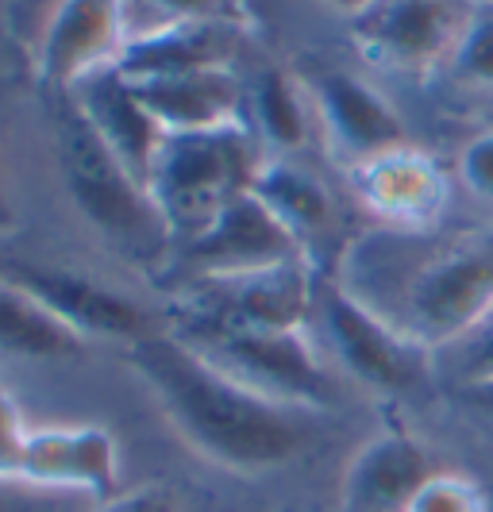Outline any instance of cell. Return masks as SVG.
Returning a JSON list of instances; mask_svg holds the SVG:
<instances>
[{
    "mask_svg": "<svg viewBox=\"0 0 493 512\" xmlns=\"http://www.w3.org/2000/svg\"><path fill=\"white\" fill-rule=\"evenodd\" d=\"M301 239L262 205L247 189L224 205L197 235L182 239V251L174 258V274L182 285L197 282H224L239 274H255L301 258Z\"/></svg>",
    "mask_w": 493,
    "mask_h": 512,
    "instance_id": "7",
    "label": "cell"
},
{
    "mask_svg": "<svg viewBox=\"0 0 493 512\" xmlns=\"http://www.w3.org/2000/svg\"><path fill=\"white\" fill-rule=\"evenodd\" d=\"M451 74L474 89H493V8H478L459 51L451 58Z\"/></svg>",
    "mask_w": 493,
    "mask_h": 512,
    "instance_id": "21",
    "label": "cell"
},
{
    "mask_svg": "<svg viewBox=\"0 0 493 512\" xmlns=\"http://www.w3.org/2000/svg\"><path fill=\"white\" fill-rule=\"evenodd\" d=\"M409 512H486L482 486L463 474H432L413 497Z\"/></svg>",
    "mask_w": 493,
    "mask_h": 512,
    "instance_id": "23",
    "label": "cell"
},
{
    "mask_svg": "<svg viewBox=\"0 0 493 512\" xmlns=\"http://www.w3.org/2000/svg\"><path fill=\"white\" fill-rule=\"evenodd\" d=\"M8 282H16L27 289L39 305L51 316H58L70 332H78L81 339H124L135 343L143 335H151L147 316L139 312V305H131L124 293L97 285L81 274L70 270H54V266H27V262H12L0 270Z\"/></svg>",
    "mask_w": 493,
    "mask_h": 512,
    "instance_id": "11",
    "label": "cell"
},
{
    "mask_svg": "<svg viewBox=\"0 0 493 512\" xmlns=\"http://www.w3.org/2000/svg\"><path fill=\"white\" fill-rule=\"evenodd\" d=\"M451 351V362H455V374H459V385H474V382H493V308L478 320V328L470 335H463Z\"/></svg>",
    "mask_w": 493,
    "mask_h": 512,
    "instance_id": "24",
    "label": "cell"
},
{
    "mask_svg": "<svg viewBox=\"0 0 493 512\" xmlns=\"http://www.w3.org/2000/svg\"><path fill=\"white\" fill-rule=\"evenodd\" d=\"M74 104L89 120V128L104 139V147L147 185V174L155 166V154L166 135L155 124V116L143 108V101L135 97L128 81L116 70H104V74L81 81Z\"/></svg>",
    "mask_w": 493,
    "mask_h": 512,
    "instance_id": "17",
    "label": "cell"
},
{
    "mask_svg": "<svg viewBox=\"0 0 493 512\" xmlns=\"http://www.w3.org/2000/svg\"><path fill=\"white\" fill-rule=\"evenodd\" d=\"M58 162L74 205L101 235L116 243H143L151 235H170L158 208L151 205L147 185L104 147V139L89 128L78 104L66 108L58 120Z\"/></svg>",
    "mask_w": 493,
    "mask_h": 512,
    "instance_id": "3",
    "label": "cell"
},
{
    "mask_svg": "<svg viewBox=\"0 0 493 512\" xmlns=\"http://www.w3.org/2000/svg\"><path fill=\"white\" fill-rule=\"evenodd\" d=\"M27 428L20 401L0 385V482H20V466H24Z\"/></svg>",
    "mask_w": 493,
    "mask_h": 512,
    "instance_id": "25",
    "label": "cell"
},
{
    "mask_svg": "<svg viewBox=\"0 0 493 512\" xmlns=\"http://www.w3.org/2000/svg\"><path fill=\"white\" fill-rule=\"evenodd\" d=\"M351 178L359 189V201L374 216L401 224V228L432 224L447 201L443 170L416 147H397L370 162H359V166H351Z\"/></svg>",
    "mask_w": 493,
    "mask_h": 512,
    "instance_id": "16",
    "label": "cell"
},
{
    "mask_svg": "<svg viewBox=\"0 0 493 512\" xmlns=\"http://www.w3.org/2000/svg\"><path fill=\"white\" fill-rule=\"evenodd\" d=\"M78 332L51 316L27 289L0 274V355L12 359H74L81 355Z\"/></svg>",
    "mask_w": 493,
    "mask_h": 512,
    "instance_id": "18",
    "label": "cell"
},
{
    "mask_svg": "<svg viewBox=\"0 0 493 512\" xmlns=\"http://www.w3.org/2000/svg\"><path fill=\"white\" fill-rule=\"evenodd\" d=\"M185 324L247 328V332H293L305 328L312 308V274L305 258L270 270L239 274L224 282L182 285Z\"/></svg>",
    "mask_w": 493,
    "mask_h": 512,
    "instance_id": "8",
    "label": "cell"
},
{
    "mask_svg": "<svg viewBox=\"0 0 493 512\" xmlns=\"http://www.w3.org/2000/svg\"><path fill=\"white\" fill-rule=\"evenodd\" d=\"M324 8H332V12H339V16H351V20H359L363 12H370L378 0H320Z\"/></svg>",
    "mask_w": 493,
    "mask_h": 512,
    "instance_id": "29",
    "label": "cell"
},
{
    "mask_svg": "<svg viewBox=\"0 0 493 512\" xmlns=\"http://www.w3.org/2000/svg\"><path fill=\"white\" fill-rule=\"evenodd\" d=\"M259 154L251 135L239 128L166 135L147 174V193L170 235H197L208 220L235 197H243L255 174Z\"/></svg>",
    "mask_w": 493,
    "mask_h": 512,
    "instance_id": "2",
    "label": "cell"
},
{
    "mask_svg": "<svg viewBox=\"0 0 493 512\" xmlns=\"http://www.w3.org/2000/svg\"><path fill=\"white\" fill-rule=\"evenodd\" d=\"M228 0H128V27L139 12V20L147 24L143 35L162 31V27H182V24H208L220 16Z\"/></svg>",
    "mask_w": 493,
    "mask_h": 512,
    "instance_id": "22",
    "label": "cell"
},
{
    "mask_svg": "<svg viewBox=\"0 0 493 512\" xmlns=\"http://www.w3.org/2000/svg\"><path fill=\"white\" fill-rule=\"evenodd\" d=\"M189 339L208 362H216L235 382L255 389L270 401L293 409L324 405L332 385L316 359L305 328L293 332H247V328H212V324H182Z\"/></svg>",
    "mask_w": 493,
    "mask_h": 512,
    "instance_id": "5",
    "label": "cell"
},
{
    "mask_svg": "<svg viewBox=\"0 0 493 512\" xmlns=\"http://www.w3.org/2000/svg\"><path fill=\"white\" fill-rule=\"evenodd\" d=\"M493 308V235H467L413 274L401 332L420 347H455Z\"/></svg>",
    "mask_w": 493,
    "mask_h": 512,
    "instance_id": "4",
    "label": "cell"
},
{
    "mask_svg": "<svg viewBox=\"0 0 493 512\" xmlns=\"http://www.w3.org/2000/svg\"><path fill=\"white\" fill-rule=\"evenodd\" d=\"M255 120L259 131L282 151H293L305 143L309 135V116H305V104L297 97V81L286 70H266L255 85Z\"/></svg>",
    "mask_w": 493,
    "mask_h": 512,
    "instance_id": "20",
    "label": "cell"
},
{
    "mask_svg": "<svg viewBox=\"0 0 493 512\" xmlns=\"http://www.w3.org/2000/svg\"><path fill=\"white\" fill-rule=\"evenodd\" d=\"M428 451L401 428H386L351 455L339 512H409L420 486L432 478Z\"/></svg>",
    "mask_w": 493,
    "mask_h": 512,
    "instance_id": "13",
    "label": "cell"
},
{
    "mask_svg": "<svg viewBox=\"0 0 493 512\" xmlns=\"http://www.w3.org/2000/svg\"><path fill=\"white\" fill-rule=\"evenodd\" d=\"M478 8V0H378L370 12L351 20V39L386 70L428 74L436 66H451Z\"/></svg>",
    "mask_w": 493,
    "mask_h": 512,
    "instance_id": "6",
    "label": "cell"
},
{
    "mask_svg": "<svg viewBox=\"0 0 493 512\" xmlns=\"http://www.w3.org/2000/svg\"><path fill=\"white\" fill-rule=\"evenodd\" d=\"M459 178L474 197L493 201V131H482L478 139H470L459 154Z\"/></svg>",
    "mask_w": 493,
    "mask_h": 512,
    "instance_id": "26",
    "label": "cell"
},
{
    "mask_svg": "<svg viewBox=\"0 0 493 512\" xmlns=\"http://www.w3.org/2000/svg\"><path fill=\"white\" fill-rule=\"evenodd\" d=\"M459 397L467 401V409H474L478 416H486V420L493 424V382L459 385Z\"/></svg>",
    "mask_w": 493,
    "mask_h": 512,
    "instance_id": "28",
    "label": "cell"
},
{
    "mask_svg": "<svg viewBox=\"0 0 493 512\" xmlns=\"http://www.w3.org/2000/svg\"><path fill=\"white\" fill-rule=\"evenodd\" d=\"M143 108L155 116L162 135H193V131L239 128L243 89L232 66H205L185 74L128 81Z\"/></svg>",
    "mask_w": 493,
    "mask_h": 512,
    "instance_id": "15",
    "label": "cell"
},
{
    "mask_svg": "<svg viewBox=\"0 0 493 512\" xmlns=\"http://www.w3.org/2000/svg\"><path fill=\"white\" fill-rule=\"evenodd\" d=\"M128 43V0H58L35 51L39 77L54 89H74L116 70Z\"/></svg>",
    "mask_w": 493,
    "mask_h": 512,
    "instance_id": "10",
    "label": "cell"
},
{
    "mask_svg": "<svg viewBox=\"0 0 493 512\" xmlns=\"http://www.w3.org/2000/svg\"><path fill=\"white\" fill-rule=\"evenodd\" d=\"M20 482L39 489H74L89 497H116L120 451L97 424H54L31 428L24 447Z\"/></svg>",
    "mask_w": 493,
    "mask_h": 512,
    "instance_id": "12",
    "label": "cell"
},
{
    "mask_svg": "<svg viewBox=\"0 0 493 512\" xmlns=\"http://www.w3.org/2000/svg\"><path fill=\"white\" fill-rule=\"evenodd\" d=\"M251 193L270 208L297 239H309L336 220V205L328 189L312 178L309 170L293 162H262Z\"/></svg>",
    "mask_w": 493,
    "mask_h": 512,
    "instance_id": "19",
    "label": "cell"
},
{
    "mask_svg": "<svg viewBox=\"0 0 493 512\" xmlns=\"http://www.w3.org/2000/svg\"><path fill=\"white\" fill-rule=\"evenodd\" d=\"M97 512H185V509H182V497L174 489L151 482V486H139V489H128V493L108 497Z\"/></svg>",
    "mask_w": 493,
    "mask_h": 512,
    "instance_id": "27",
    "label": "cell"
},
{
    "mask_svg": "<svg viewBox=\"0 0 493 512\" xmlns=\"http://www.w3.org/2000/svg\"><path fill=\"white\" fill-rule=\"evenodd\" d=\"M0 512H8V509H4V501H0Z\"/></svg>",
    "mask_w": 493,
    "mask_h": 512,
    "instance_id": "30",
    "label": "cell"
},
{
    "mask_svg": "<svg viewBox=\"0 0 493 512\" xmlns=\"http://www.w3.org/2000/svg\"><path fill=\"white\" fill-rule=\"evenodd\" d=\"M131 366L155 393L178 436L208 462L232 474H270L301 455L309 428L301 409L270 401L182 335H143L131 343Z\"/></svg>",
    "mask_w": 493,
    "mask_h": 512,
    "instance_id": "1",
    "label": "cell"
},
{
    "mask_svg": "<svg viewBox=\"0 0 493 512\" xmlns=\"http://www.w3.org/2000/svg\"><path fill=\"white\" fill-rule=\"evenodd\" d=\"M324 332L336 351L339 366L378 393H405L424 378L428 347L401 332L374 305L359 301L355 293L328 285L324 289Z\"/></svg>",
    "mask_w": 493,
    "mask_h": 512,
    "instance_id": "9",
    "label": "cell"
},
{
    "mask_svg": "<svg viewBox=\"0 0 493 512\" xmlns=\"http://www.w3.org/2000/svg\"><path fill=\"white\" fill-rule=\"evenodd\" d=\"M316 104L332 147L347 154L351 166L409 147V131L401 124L397 108L374 85H366L363 77L343 74V70L324 74L316 81Z\"/></svg>",
    "mask_w": 493,
    "mask_h": 512,
    "instance_id": "14",
    "label": "cell"
}]
</instances>
